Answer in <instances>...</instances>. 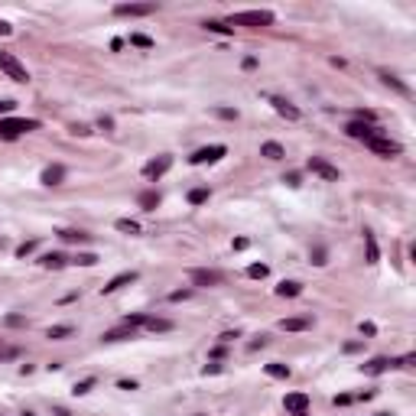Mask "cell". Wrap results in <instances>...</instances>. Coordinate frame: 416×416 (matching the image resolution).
Returning a JSON list of instances; mask_svg holds the SVG:
<instances>
[{"label": "cell", "mask_w": 416, "mask_h": 416, "mask_svg": "<svg viewBox=\"0 0 416 416\" xmlns=\"http://www.w3.org/2000/svg\"><path fill=\"white\" fill-rule=\"evenodd\" d=\"M247 244H251V241H247V237H234V251H247Z\"/></svg>", "instance_id": "42"}, {"label": "cell", "mask_w": 416, "mask_h": 416, "mask_svg": "<svg viewBox=\"0 0 416 416\" xmlns=\"http://www.w3.org/2000/svg\"><path fill=\"white\" fill-rule=\"evenodd\" d=\"M228 153V146H221V143H215V146H202V150H195V153L189 156V163L192 166H202V163H218L221 156Z\"/></svg>", "instance_id": "5"}, {"label": "cell", "mask_w": 416, "mask_h": 416, "mask_svg": "<svg viewBox=\"0 0 416 416\" xmlns=\"http://www.w3.org/2000/svg\"><path fill=\"white\" fill-rule=\"evenodd\" d=\"M416 364V355H406V358H400V368H413Z\"/></svg>", "instance_id": "46"}, {"label": "cell", "mask_w": 416, "mask_h": 416, "mask_svg": "<svg viewBox=\"0 0 416 416\" xmlns=\"http://www.w3.org/2000/svg\"><path fill=\"white\" fill-rule=\"evenodd\" d=\"M16 108V101H0V117H4V114H10Z\"/></svg>", "instance_id": "40"}, {"label": "cell", "mask_w": 416, "mask_h": 416, "mask_svg": "<svg viewBox=\"0 0 416 416\" xmlns=\"http://www.w3.org/2000/svg\"><path fill=\"white\" fill-rule=\"evenodd\" d=\"M30 130H39V120H20V117H4L0 120V137L13 140L20 134H30Z\"/></svg>", "instance_id": "2"}, {"label": "cell", "mask_w": 416, "mask_h": 416, "mask_svg": "<svg viewBox=\"0 0 416 416\" xmlns=\"http://www.w3.org/2000/svg\"><path fill=\"white\" fill-rule=\"evenodd\" d=\"M260 156H267V159H283V156H286V150H283L277 140H270V143L260 146Z\"/></svg>", "instance_id": "19"}, {"label": "cell", "mask_w": 416, "mask_h": 416, "mask_svg": "<svg viewBox=\"0 0 416 416\" xmlns=\"http://www.w3.org/2000/svg\"><path fill=\"white\" fill-rule=\"evenodd\" d=\"M56 416H72V413H68L65 406H56Z\"/></svg>", "instance_id": "47"}, {"label": "cell", "mask_w": 416, "mask_h": 416, "mask_svg": "<svg viewBox=\"0 0 416 416\" xmlns=\"http://www.w3.org/2000/svg\"><path fill=\"white\" fill-rule=\"evenodd\" d=\"M124 338H134V329H130V325L114 329V332H104V341H124Z\"/></svg>", "instance_id": "21"}, {"label": "cell", "mask_w": 416, "mask_h": 416, "mask_svg": "<svg viewBox=\"0 0 416 416\" xmlns=\"http://www.w3.org/2000/svg\"><path fill=\"white\" fill-rule=\"evenodd\" d=\"M91 387H94V377H88V380H78V384L72 387V394H75V397H78V394H88Z\"/></svg>", "instance_id": "32"}, {"label": "cell", "mask_w": 416, "mask_h": 416, "mask_svg": "<svg viewBox=\"0 0 416 416\" xmlns=\"http://www.w3.org/2000/svg\"><path fill=\"white\" fill-rule=\"evenodd\" d=\"M189 202H192V205H202V202H208V189H192V192H189Z\"/></svg>", "instance_id": "30"}, {"label": "cell", "mask_w": 416, "mask_h": 416, "mask_svg": "<svg viewBox=\"0 0 416 416\" xmlns=\"http://www.w3.org/2000/svg\"><path fill=\"white\" fill-rule=\"evenodd\" d=\"M189 277H192V283H199V286H218L221 283V273L218 270H189Z\"/></svg>", "instance_id": "12"}, {"label": "cell", "mask_w": 416, "mask_h": 416, "mask_svg": "<svg viewBox=\"0 0 416 416\" xmlns=\"http://www.w3.org/2000/svg\"><path fill=\"white\" fill-rule=\"evenodd\" d=\"M75 263H82V267H94V263H98V257H94V254H78Z\"/></svg>", "instance_id": "36"}, {"label": "cell", "mask_w": 416, "mask_h": 416, "mask_svg": "<svg viewBox=\"0 0 416 416\" xmlns=\"http://www.w3.org/2000/svg\"><path fill=\"white\" fill-rule=\"evenodd\" d=\"M387 368H390V361H387V358H371L368 364H361V371H364V374H384Z\"/></svg>", "instance_id": "18"}, {"label": "cell", "mask_w": 416, "mask_h": 416, "mask_svg": "<svg viewBox=\"0 0 416 416\" xmlns=\"http://www.w3.org/2000/svg\"><path fill=\"white\" fill-rule=\"evenodd\" d=\"M0 72H4L7 78H13V82H30L26 65L13 56V52H0Z\"/></svg>", "instance_id": "3"}, {"label": "cell", "mask_w": 416, "mask_h": 416, "mask_svg": "<svg viewBox=\"0 0 416 416\" xmlns=\"http://www.w3.org/2000/svg\"><path fill=\"white\" fill-rule=\"evenodd\" d=\"M374 332H377V325H374V322H361V335H368V338H371Z\"/></svg>", "instance_id": "39"}, {"label": "cell", "mask_w": 416, "mask_h": 416, "mask_svg": "<svg viewBox=\"0 0 416 416\" xmlns=\"http://www.w3.org/2000/svg\"><path fill=\"white\" fill-rule=\"evenodd\" d=\"M368 150H374L380 156H400V143H397V140H387V137H371Z\"/></svg>", "instance_id": "8"}, {"label": "cell", "mask_w": 416, "mask_h": 416, "mask_svg": "<svg viewBox=\"0 0 416 416\" xmlns=\"http://www.w3.org/2000/svg\"><path fill=\"white\" fill-rule=\"evenodd\" d=\"M309 173H315V176H322L325 182H338V166H332L329 159H322V156H312L309 159Z\"/></svg>", "instance_id": "4"}, {"label": "cell", "mask_w": 416, "mask_h": 416, "mask_svg": "<svg viewBox=\"0 0 416 416\" xmlns=\"http://www.w3.org/2000/svg\"><path fill=\"white\" fill-rule=\"evenodd\" d=\"M33 247H36V241H26V244H20V247H16V257H26V254H30Z\"/></svg>", "instance_id": "38"}, {"label": "cell", "mask_w": 416, "mask_h": 416, "mask_svg": "<svg viewBox=\"0 0 416 416\" xmlns=\"http://www.w3.org/2000/svg\"><path fill=\"white\" fill-rule=\"evenodd\" d=\"M23 416H36V413H23Z\"/></svg>", "instance_id": "48"}, {"label": "cell", "mask_w": 416, "mask_h": 416, "mask_svg": "<svg viewBox=\"0 0 416 416\" xmlns=\"http://www.w3.org/2000/svg\"><path fill=\"white\" fill-rule=\"evenodd\" d=\"M130 46H140V49H153V39L143 36V33H130Z\"/></svg>", "instance_id": "27"}, {"label": "cell", "mask_w": 416, "mask_h": 416, "mask_svg": "<svg viewBox=\"0 0 416 416\" xmlns=\"http://www.w3.org/2000/svg\"><path fill=\"white\" fill-rule=\"evenodd\" d=\"M364 244H368V263H377L380 260V251H377V241H374V234L364 231Z\"/></svg>", "instance_id": "22"}, {"label": "cell", "mask_w": 416, "mask_h": 416, "mask_svg": "<svg viewBox=\"0 0 416 416\" xmlns=\"http://www.w3.org/2000/svg\"><path fill=\"white\" fill-rule=\"evenodd\" d=\"M114 13L117 16H150V13H156V4H117Z\"/></svg>", "instance_id": "9"}, {"label": "cell", "mask_w": 416, "mask_h": 416, "mask_svg": "<svg viewBox=\"0 0 416 416\" xmlns=\"http://www.w3.org/2000/svg\"><path fill=\"white\" fill-rule=\"evenodd\" d=\"M267 263H251V267H247V277H251V280H263V277H267Z\"/></svg>", "instance_id": "28"}, {"label": "cell", "mask_w": 416, "mask_h": 416, "mask_svg": "<svg viewBox=\"0 0 416 416\" xmlns=\"http://www.w3.org/2000/svg\"><path fill=\"white\" fill-rule=\"evenodd\" d=\"M39 263H42V267H46V270H62V267H65L68 260L62 257V254H46V257H42Z\"/></svg>", "instance_id": "20"}, {"label": "cell", "mask_w": 416, "mask_h": 416, "mask_svg": "<svg viewBox=\"0 0 416 416\" xmlns=\"http://www.w3.org/2000/svg\"><path fill=\"white\" fill-rule=\"evenodd\" d=\"M215 114H218L221 120H237V111L234 108H215Z\"/></svg>", "instance_id": "35"}, {"label": "cell", "mask_w": 416, "mask_h": 416, "mask_svg": "<svg viewBox=\"0 0 416 416\" xmlns=\"http://www.w3.org/2000/svg\"><path fill=\"white\" fill-rule=\"evenodd\" d=\"M345 134L355 137V140H364V143H368L371 137H380V127H374V124H364V120H351L348 127H345Z\"/></svg>", "instance_id": "6"}, {"label": "cell", "mask_w": 416, "mask_h": 416, "mask_svg": "<svg viewBox=\"0 0 416 416\" xmlns=\"http://www.w3.org/2000/svg\"><path fill=\"white\" fill-rule=\"evenodd\" d=\"M114 228H117L120 234H140V225H137V221H130V218H120Z\"/></svg>", "instance_id": "26"}, {"label": "cell", "mask_w": 416, "mask_h": 416, "mask_svg": "<svg viewBox=\"0 0 416 416\" xmlns=\"http://www.w3.org/2000/svg\"><path fill=\"white\" fill-rule=\"evenodd\" d=\"M283 182H286V185H293V189H296V185H299V173H289V176H283Z\"/></svg>", "instance_id": "43"}, {"label": "cell", "mask_w": 416, "mask_h": 416, "mask_svg": "<svg viewBox=\"0 0 416 416\" xmlns=\"http://www.w3.org/2000/svg\"><path fill=\"white\" fill-rule=\"evenodd\" d=\"M143 329H146V332H153V335H159V332H173V322H169V319L146 315V319H143Z\"/></svg>", "instance_id": "15"}, {"label": "cell", "mask_w": 416, "mask_h": 416, "mask_svg": "<svg viewBox=\"0 0 416 416\" xmlns=\"http://www.w3.org/2000/svg\"><path fill=\"white\" fill-rule=\"evenodd\" d=\"M156 205H159V192H140V208L153 211Z\"/></svg>", "instance_id": "24"}, {"label": "cell", "mask_w": 416, "mask_h": 416, "mask_svg": "<svg viewBox=\"0 0 416 416\" xmlns=\"http://www.w3.org/2000/svg\"><path fill=\"white\" fill-rule=\"evenodd\" d=\"M325 257H329V254H325V247H315V251H312V263H315V267H325V263H329Z\"/></svg>", "instance_id": "33"}, {"label": "cell", "mask_w": 416, "mask_h": 416, "mask_svg": "<svg viewBox=\"0 0 416 416\" xmlns=\"http://www.w3.org/2000/svg\"><path fill=\"white\" fill-rule=\"evenodd\" d=\"M120 390H137V380H117Z\"/></svg>", "instance_id": "44"}, {"label": "cell", "mask_w": 416, "mask_h": 416, "mask_svg": "<svg viewBox=\"0 0 416 416\" xmlns=\"http://www.w3.org/2000/svg\"><path fill=\"white\" fill-rule=\"evenodd\" d=\"M72 332H75L72 325H52V329H49V338H68Z\"/></svg>", "instance_id": "29"}, {"label": "cell", "mask_w": 416, "mask_h": 416, "mask_svg": "<svg viewBox=\"0 0 416 416\" xmlns=\"http://www.w3.org/2000/svg\"><path fill=\"white\" fill-rule=\"evenodd\" d=\"M380 78H384L387 85H394V88H397V91H400V94H406V85H400V82H397V78H394L390 72H380Z\"/></svg>", "instance_id": "34"}, {"label": "cell", "mask_w": 416, "mask_h": 416, "mask_svg": "<svg viewBox=\"0 0 416 416\" xmlns=\"http://www.w3.org/2000/svg\"><path fill=\"white\" fill-rule=\"evenodd\" d=\"M270 104H273V111L280 114V117H286V120H299V108H293L286 98H280V94H273L270 98Z\"/></svg>", "instance_id": "11"}, {"label": "cell", "mask_w": 416, "mask_h": 416, "mask_svg": "<svg viewBox=\"0 0 416 416\" xmlns=\"http://www.w3.org/2000/svg\"><path fill=\"white\" fill-rule=\"evenodd\" d=\"M62 241H68V244H85L91 234H85V231H59Z\"/></svg>", "instance_id": "25"}, {"label": "cell", "mask_w": 416, "mask_h": 416, "mask_svg": "<svg viewBox=\"0 0 416 416\" xmlns=\"http://www.w3.org/2000/svg\"><path fill=\"white\" fill-rule=\"evenodd\" d=\"M263 371H267L270 377H277V380H286L289 377V368L286 364H277V361H273V364H263Z\"/></svg>", "instance_id": "23"}, {"label": "cell", "mask_w": 416, "mask_h": 416, "mask_svg": "<svg viewBox=\"0 0 416 416\" xmlns=\"http://www.w3.org/2000/svg\"><path fill=\"white\" fill-rule=\"evenodd\" d=\"M351 400H355V397H348V394H338V397H335V406H348Z\"/></svg>", "instance_id": "41"}, {"label": "cell", "mask_w": 416, "mask_h": 416, "mask_svg": "<svg viewBox=\"0 0 416 416\" xmlns=\"http://www.w3.org/2000/svg\"><path fill=\"white\" fill-rule=\"evenodd\" d=\"M10 33H13V26L7 23V20H0V36H10Z\"/></svg>", "instance_id": "45"}, {"label": "cell", "mask_w": 416, "mask_h": 416, "mask_svg": "<svg viewBox=\"0 0 416 416\" xmlns=\"http://www.w3.org/2000/svg\"><path fill=\"white\" fill-rule=\"evenodd\" d=\"M205 30L218 33V36H231V26H225V23H205Z\"/></svg>", "instance_id": "31"}, {"label": "cell", "mask_w": 416, "mask_h": 416, "mask_svg": "<svg viewBox=\"0 0 416 416\" xmlns=\"http://www.w3.org/2000/svg\"><path fill=\"white\" fill-rule=\"evenodd\" d=\"M189 296H192V289H176V293H169L173 303H182V299H189Z\"/></svg>", "instance_id": "37"}, {"label": "cell", "mask_w": 416, "mask_h": 416, "mask_svg": "<svg viewBox=\"0 0 416 416\" xmlns=\"http://www.w3.org/2000/svg\"><path fill=\"white\" fill-rule=\"evenodd\" d=\"M280 329H283V332H306V329H312V319H309V315L280 319Z\"/></svg>", "instance_id": "13"}, {"label": "cell", "mask_w": 416, "mask_h": 416, "mask_svg": "<svg viewBox=\"0 0 416 416\" xmlns=\"http://www.w3.org/2000/svg\"><path fill=\"white\" fill-rule=\"evenodd\" d=\"M377 416H390V413H377Z\"/></svg>", "instance_id": "49"}, {"label": "cell", "mask_w": 416, "mask_h": 416, "mask_svg": "<svg viewBox=\"0 0 416 416\" xmlns=\"http://www.w3.org/2000/svg\"><path fill=\"white\" fill-rule=\"evenodd\" d=\"M299 293H303V283H296V280H283L277 286V296H283V299L286 296H299Z\"/></svg>", "instance_id": "17"}, {"label": "cell", "mask_w": 416, "mask_h": 416, "mask_svg": "<svg viewBox=\"0 0 416 416\" xmlns=\"http://www.w3.org/2000/svg\"><path fill=\"white\" fill-rule=\"evenodd\" d=\"M169 166H173V156H156V159H150V163L143 166V176L146 179H159V176H166L169 173Z\"/></svg>", "instance_id": "7"}, {"label": "cell", "mask_w": 416, "mask_h": 416, "mask_svg": "<svg viewBox=\"0 0 416 416\" xmlns=\"http://www.w3.org/2000/svg\"><path fill=\"white\" fill-rule=\"evenodd\" d=\"M137 280V273L134 270H127V273H117V277H114L108 286H104V293H114V289H120V286H127V283H134Z\"/></svg>", "instance_id": "16"}, {"label": "cell", "mask_w": 416, "mask_h": 416, "mask_svg": "<svg viewBox=\"0 0 416 416\" xmlns=\"http://www.w3.org/2000/svg\"><path fill=\"white\" fill-rule=\"evenodd\" d=\"M283 406H286L289 413H296V416L306 413L309 410V394H299V390L296 394H286V397H283Z\"/></svg>", "instance_id": "10"}, {"label": "cell", "mask_w": 416, "mask_h": 416, "mask_svg": "<svg viewBox=\"0 0 416 416\" xmlns=\"http://www.w3.org/2000/svg\"><path fill=\"white\" fill-rule=\"evenodd\" d=\"M231 26H270L273 23V13L270 10H241V13H231L228 16Z\"/></svg>", "instance_id": "1"}, {"label": "cell", "mask_w": 416, "mask_h": 416, "mask_svg": "<svg viewBox=\"0 0 416 416\" xmlns=\"http://www.w3.org/2000/svg\"><path fill=\"white\" fill-rule=\"evenodd\" d=\"M62 179H65V166H46L42 169V185H62Z\"/></svg>", "instance_id": "14"}]
</instances>
